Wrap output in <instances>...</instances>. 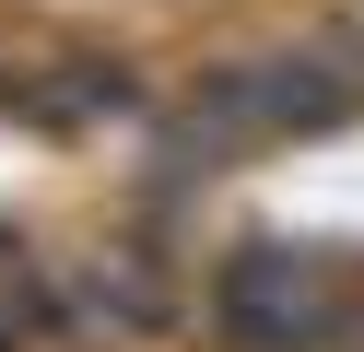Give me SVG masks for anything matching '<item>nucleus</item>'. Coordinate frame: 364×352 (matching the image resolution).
Returning <instances> with one entry per match:
<instances>
[{
    "mask_svg": "<svg viewBox=\"0 0 364 352\" xmlns=\"http://www.w3.org/2000/svg\"><path fill=\"white\" fill-rule=\"evenodd\" d=\"M200 317L235 352H364L353 270H329V258H306V247H235L200 282Z\"/></svg>",
    "mask_w": 364,
    "mask_h": 352,
    "instance_id": "f257e3e1",
    "label": "nucleus"
},
{
    "mask_svg": "<svg viewBox=\"0 0 364 352\" xmlns=\"http://www.w3.org/2000/svg\"><path fill=\"white\" fill-rule=\"evenodd\" d=\"M153 82L129 59H95V47H59L36 59V129H153Z\"/></svg>",
    "mask_w": 364,
    "mask_h": 352,
    "instance_id": "f03ea898",
    "label": "nucleus"
},
{
    "mask_svg": "<svg viewBox=\"0 0 364 352\" xmlns=\"http://www.w3.org/2000/svg\"><path fill=\"white\" fill-rule=\"evenodd\" d=\"M59 282H71L82 341H153V329H176V282L153 270V258H82V270H59Z\"/></svg>",
    "mask_w": 364,
    "mask_h": 352,
    "instance_id": "7ed1b4c3",
    "label": "nucleus"
}]
</instances>
